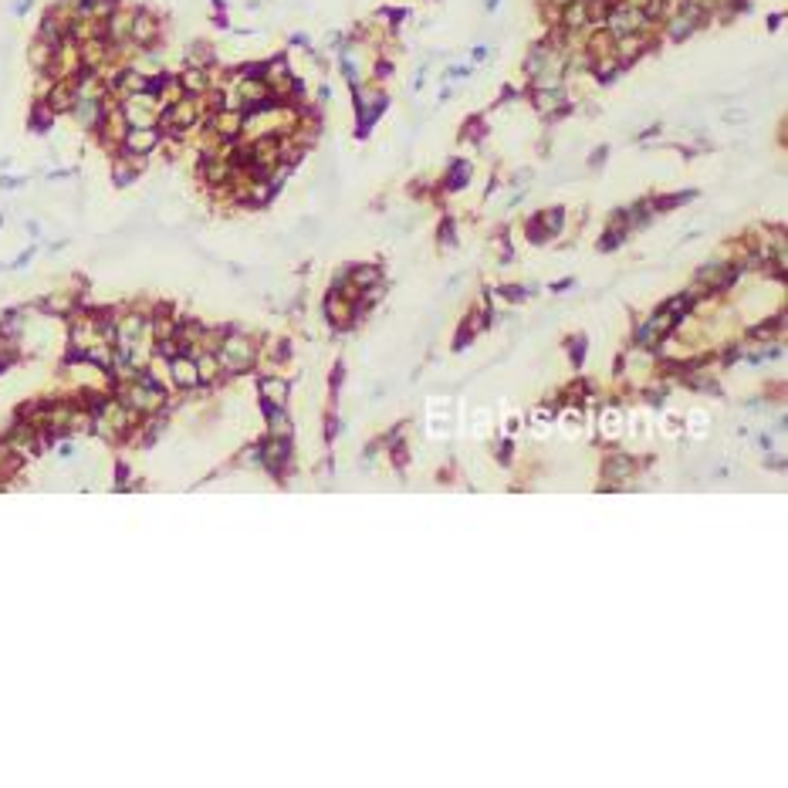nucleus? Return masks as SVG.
Instances as JSON below:
<instances>
[{
    "label": "nucleus",
    "mask_w": 788,
    "mask_h": 788,
    "mask_svg": "<svg viewBox=\"0 0 788 788\" xmlns=\"http://www.w3.org/2000/svg\"><path fill=\"white\" fill-rule=\"evenodd\" d=\"M213 61V51L206 47V44H193L190 47V65H197V68H206Z\"/></svg>",
    "instance_id": "f704fd0d"
},
{
    "label": "nucleus",
    "mask_w": 788,
    "mask_h": 788,
    "mask_svg": "<svg viewBox=\"0 0 788 788\" xmlns=\"http://www.w3.org/2000/svg\"><path fill=\"white\" fill-rule=\"evenodd\" d=\"M288 460H291V440H284V436H268V440L261 443V464H264L271 473H281V467H288Z\"/></svg>",
    "instance_id": "39448f33"
},
{
    "label": "nucleus",
    "mask_w": 788,
    "mask_h": 788,
    "mask_svg": "<svg viewBox=\"0 0 788 788\" xmlns=\"http://www.w3.org/2000/svg\"><path fill=\"white\" fill-rule=\"evenodd\" d=\"M345 281L355 284V288H359V295H362L365 288H372V284H379V281H383V271H379L376 264H352V268H345Z\"/></svg>",
    "instance_id": "f3484780"
},
{
    "label": "nucleus",
    "mask_w": 788,
    "mask_h": 788,
    "mask_svg": "<svg viewBox=\"0 0 788 788\" xmlns=\"http://www.w3.org/2000/svg\"><path fill=\"white\" fill-rule=\"evenodd\" d=\"M440 244H454V224L450 220L440 227Z\"/></svg>",
    "instance_id": "79ce46f5"
},
{
    "label": "nucleus",
    "mask_w": 788,
    "mask_h": 788,
    "mask_svg": "<svg viewBox=\"0 0 788 788\" xmlns=\"http://www.w3.org/2000/svg\"><path fill=\"white\" fill-rule=\"evenodd\" d=\"M132 17H136V10H122V7H116V10L109 14V21H105V41H109V44H122V41H129Z\"/></svg>",
    "instance_id": "ddd939ff"
},
{
    "label": "nucleus",
    "mask_w": 788,
    "mask_h": 788,
    "mask_svg": "<svg viewBox=\"0 0 788 788\" xmlns=\"http://www.w3.org/2000/svg\"><path fill=\"white\" fill-rule=\"evenodd\" d=\"M261 399H264V406H284V399H288V383L277 379V376H264V379H261Z\"/></svg>",
    "instance_id": "412c9836"
},
{
    "label": "nucleus",
    "mask_w": 788,
    "mask_h": 788,
    "mask_svg": "<svg viewBox=\"0 0 788 788\" xmlns=\"http://www.w3.org/2000/svg\"><path fill=\"white\" fill-rule=\"evenodd\" d=\"M28 10H31V0H17V3H14V14H17V17L28 14Z\"/></svg>",
    "instance_id": "c03bdc74"
},
{
    "label": "nucleus",
    "mask_w": 788,
    "mask_h": 788,
    "mask_svg": "<svg viewBox=\"0 0 788 788\" xmlns=\"http://www.w3.org/2000/svg\"><path fill=\"white\" fill-rule=\"evenodd\" d=\"M355 105H359V132H362L386 109V92H379V88H359L355 85Z\"/></svg>",
    "instance_id": "7ed1b4c3"
},
{
    "label": "nucleus",
    "mask_w": 788,
    "mask_h": 788,
    "mask_svg": "<svg viewBox=\"0 0 788 788\" xmlns=\"http://www.w3.org/2000/svg\"><path fill=\"white\" fill-rule=\"evenodd\" d=\"M197 372H200V383H213L224 369H220V359L217 352H200L197 355Z\"/></svg>",
    "instance_id": "393cba45"
},
{
    "label": "nucleus",
    "mask_w": 788,
    "mask_h": 788,
    "mask_svg": "<svg viewBox=\"0 0 788 788\" xmlns=\"http://www.w3.org/2000/svg\"><path fill=\"white\" fill-rule=\"evenodd\" d=\"M156 146H159V129H156V125H146V129H129V132L122 136V153H132V156H149Z\"/></svg>",
    "instance_id": "20e7f679"
},
{
    "label": "nucleus",
    "mask_w": 788,
    "mask_h": 788,
    "mask_svg": "<svg viewBox=\"0 0 788 788\" xmlns=\"http://www.w3.org/2000/svg\"><path fill=\"white\" fill-rule=\"evenodd\" d=\"M630 436L636 443H646V440L653 436V420H650L646 413H632L630 416Z\"/></svg>",
    "instance_id": "cd10ccee"
},
{
    "label": "nucleus",
    "mask_w": 788,
    "mask_h": 788,
    "mask_svg": "<svg viewBox=\"0 0 788 788\" xmlns=\"http://www.w3.org/2000/svg\"><path fill=\"white\" fill-rule=\"evenodd\" d=\"M169 379H173V386H180V390H197L200 386L197 359H190L187 352L173 355V359H169Z\"/></svg>",
    "instance_id": "423d86ee"
},
{
    "label": "nucleus",
    "mask_w": 788,
    "mask_h": 788,
    "mask_svg": "<svg viewBox=\"0 0 788 788\" xmlns=\"http://www.w3.org/2000/svg\"><path fill=\"white\" fill-rule=\"evenodd\" d=\"M72 116L78 118L81 129H98V125H102V116H105V102H102V98H75Z\"/></svg>",
    "instance_id": "9b49d317"
},
{
    "label": "nucleus",
    "mask_w": 788,
    "mask_h": 788,
    "mask_svg": "<svg viewBox=\"0 0 788 788\" xmlns=\"http://www.w3.org/2000/svg\"><path fill=\"white\" fill-rule=\"evenodd\" d=\"M217 359H220L224 372H244V369L254 365V342L247 335H224V342L217 349Z\"/></svg>",
    "instance_id": "f257e3e1"
},
{
    "label": "nucleus",
    "mask_w": 788,
    "mask_h": 788,
    "mask_svg": "<svg viewBox=\"0 0 788 788\" xmlns=\"http://www.w3.org/2000/svg\"><path fill=\"white\" fill-rule=\"evenodd\" d=\"M75 98H78V92H75V81H72V78H58L51 88H47V109H51L54 116L72 112Z\"/></svg>",
    "instance_id": "6e6552de"
},
{
    "label": "nucleus",
    "mask_w": 788,
    "mask_h": 788,
    "mask_svg": "<svg viewBox=\"0 0 788 788\" xmlns=\"http://www.w3.org/2000/svg\"><path fill=\"white\" fill-rule=\"evenodd\" d=\"M51 58H54V47H51L47 41L38 38L31 44V65H34L38 72H47V68H51Z\"/></svg>",
    "instance_id": "c756f323"
},
{
    "label": "nucleus",
    "mask_w": 788,
    "mask_h": 788,
    "mask_svg": "<svg viewBox=\"0 0 788 788\" xmlns=\"http://www.w3.org/2000/svg\"><path fill=\"white\" fill-rule=\"evenodd\" d=\"M450 430V403L447 399H434L430 403V434L440 436Z\"/></svg>",
    "instance_id": "5701e85b"
},
{
    "label": "nucleus",
    "mask_w": 788,
    "mask_h": 788,
    "mask_svg": "<svg viewBox=\"0 0 788 788\" xmlns=\"http://www.w3.org/2000/svg\"><path fill=\"white\" fill-rule=\"evenodd\" d=\"M606 31L613 34V38H623V34H636V31H650V24L653 21H646L643 17V10H636V7H626L623 0L619 3H613L609 7V14H606Z\"/></svg>",
    "instance_id": "f03ea898"
},
{
    "label": "nucleus",
    "mask_w": 788,
    "mask_h": 788,
    "mask_svg": "<svg viewBox=\"0 0 788 788\" xmlns=\"http://www.w3.org/2000/svg\"><path fill=\"white\" fill-rule=\"evenodd\" d=\"M683 434L694 436V440H704L710 434V413L704 406H694L687 416H683Z\"/></svg>",
    "instance_id": "6ab92c4d"
},
{
    "label": "nucleus",
    "mask_w": 788,
    "mask_h": 788,
    "mask_svg": "<svg viewBox=\"0 0 788 788\" xmlns=\"http://www.w3.org/2000/svg\"><path fill=\"white\" fill-rule=\"evenodd\" d=\"M538 224L545 227V234H549V237L562 234V227H565V210H562V206H555V210H542V213H538Z\"/></svg>",
    "instance_id": "c85d7f7f"
},
{
    "label": "nucleus",
    "mask_w": 788,
    "mask_h": 788,
    "mask_svg": "<svg viewBox=\"0 0 788 788\" xmlns=\"http://www.w3.org/2000/svg\"><path fill=\"white\" fill-rule=\"evenodd\" d=\"M558 14H562V28H565V31L589 28V17H586V0H568Z\"/></svg>",
    "instance_id": "aec40b11"
},
{
    "label": "nucleus",
    "mask_w": 788,
    "mask_h": 788,
    "mask_svg": "<svg viewBox=\"0 0 788 788\" xmlns=\"http://www.w3.org/2000/svg\"><path fill=\"white\" fill-rule=\"evenodd\" d=\"M660 430L667 436H683V416L680 413H663V420H660Z\"/></svg>",
    "instance_id": "473e14b6"
},
{
    "label": "nucleus",
    "mask_w": 788,
    "mask_h": 788,
    "mask_svg": "<svg viewBox=\"0 0 788 788\" xmlns=\"http://www.w3.org/2000/svg\"><path fill=\"white\" fill-rule=\"evenodd\" d=\"M636 473V460H632L630 454H609L606 457V464H602V477H606V484H623L626 477H632Z\"/></svg>",
    "instance_id": "f8f14e48"
},
{
    "label": "nucleus",
    "mask_w": 788,
    "mask_h": 788,
    "mask_svg": "<svg viewBox=\"0 0 788 788\" xmlns=\"http://www.w3.org/2000/svg\"><path fill=\"white\" fill-rule=\"evenodd\" d=\"M51 118H54V112L47 109V102H41L38 109H34V118H31V125H34V129H47V125H51Z\"/></svg>",
    "instance_id": "c9c22d12"
},
{
    "label": "nucleus",
    "mask_w": 788,
    "mask_h": 788,
    "mask_svg": "<svg viewBox=\"0 0 788 788\" xmlns=\"http://www.w3.org/2000/svg\"><path fill=\"white\" fill-rule=\"evenodd\" d=\"M325 312H328V321L335 325V328H349L355 321V301H349L345 295H339V291H332L328 295V301H325Z\"/></svg>",
    "instance_id": "9d476101"
},
{
    "label": "nucleus",
    "mask_w": 788,
    "mask_h": 788,
    "mask_svg": "<svg viewBox=\"0 0 788 788\" xmlns=\"http://www.w3.org/2000/svg\"><path fill=\"white\" fill-rule=\"evenodd\" d=\"M0 369H3V362H0Z\"/></svg>",
    "instance_id": "09e8293b"
},
{
    "label": "nucleus",
    "mask_w": 788,
    "mask_h": 788,
    "mask_svg": "<svg viewBox=\"0 0 788 788\" xmlns=\"http://www.w3.org/2000/svg\"><path fill=\"white\" fill-rule=\"evenodd\" d=\"M531 102L542 116H562L568 105H565V92L562 88H535L531 92Z\"/></svg>",
    "instance_id": "4468645a"
},
{
    "label": "nucleus",
    "mask_w": 788,
    "mask_h": 788,
    "mask_svg": "<svg viewBox=\"0 0 788 788\" xmlns=\"http://www.w3.org/2000/svg\"><path fill=\"white\" fill-rule=\"evenodd\" d=\"M498 7V0H487V10H494Z\"/></svg>",
    "instance_id": "de8ad7c7"
},
{
    "label": "nucleus",
    "mask_w": 788,
    "mask_h": 788,
    "mask_svg": "<svg viewBox=\"0 0 788 788\" xmlns=\"http://www.w3.org/2000/svg\"><path fill=\"white\" fill-rule=\"evenodd\" d=\"M264 409H268V436L291 440V420L281 413V406H264Z\"/></svg>",
    "instance_id": "b1692460"
},
{
    "label": "nucleus",
    "mask_w": 788,
    "mask_h": 788,
    "mask_svg": "<svg viewBox=\"0 0 788 788\" xmlns=\"http://www.w3.org/2000/svg\"><path fill=\"white\" fill-rule=\"evenodd\" d=\"M555 423H558V430L568 436V440H575V436H582V430H586V413H582V406H568V409H562L555 416Z\"/></svg>",
    "instance_id": "dca6fc26"
},
{
    "label": "nucleus",
    "mask_w": 788,
    "mask_h": 788,
    "mask_svg": "<svg viewBox=\"0 0 788 788\" xmlns=\"http://www.w3.org/2000/svg\"><path fill=\"white\" fill-rule=\"evenodd\" d=\"M146 328H149V321L142 315H125L122 321L116 325V332H118V339H122V345H136L142 335H146Z\"/></svg>",
    "instance_id": "a211bd4d"
},
{
    "label": "nucleus",
    "mask_w": 788,
    "mask_h": 788,
    "mask_svg": "<svg viewBox=\"0 0 788 788\" xmlns=\"http://www.w3.org/2000/svg\"><path fill=\"white\" fill-rule=\"evenodd\" d=\"M626 430V413L619 406H602L599 409V434L606 440H619Z\"/></svg>",
    "instance_id": "2eb2a0df"
},
{
    "label": "nucleus",
    "mask_w": 788,
    "mask_h": 788,
    "mask_svg": "<svg viewBox=\"0 0 788 788\" xmlns=\"http://www.w3.org/2000/svg\"><path fill=\"white\" fill-rule=\"evenodd\" d=\"M44 305H47V312H61V315L72 312V298H65V295H54V298H47Z\"/></svg>",
    "instance_id": "4c0bfd02"
},
{
    "label": "nucleus",
    "mask_w": 788,
    "mask_h": 788,
    "mask_svg": "<svg viewBox=\"0 0 788 788\" xmlns=\"http://www.w3.org/2000/svg\"><path fill=\"white\" fill-rule=\"evenodd\" d=\"M491 427H494V416H491L487 409H477L471 416V434L477 436V440H487V436H491Z\"/></svg>",
    "instance_id": "7c9ffc66"
},
{
    "label": "nucleus",
    "mask_w": 788,
    "mask_h": 788,
    "mask_svg": "<svg viewBox=\"0 0 788 788\" xmlns=\"http://www.w3.org/2000/svg\"><path fill=\"white\" fill-rule=\"evenodd\" d=\"M568 355H572V362H582V355H586V335L568 339Z\"/></svg>",
    "instance_id": "58836bf2"
},
{
    "label": "nucleus",
    "mask_w": 788,
    "mask_h": 788,
    "mask_svg": "<svg viewBox=\"0 0 788 788\" xmlns=\"http://www.w3.org/2000/svg\"><path fill=\"white\" fill-rule=\"evenodd\" d=\"M21 183H24V180H10V176L0 180V187H7V190H14V187H21Z\"/></svg>",
    "instance_id": "a18cd8bd"
},
{
    "label": "nucleus",
    "mask_w": 788,
    "mask_h": 788,
    "mask_svg": "<svg viewBox=\"0 0 788 788\" xmlns=\"http://www.w3.org/2000/svg\"><path fill=\"white\" fill-rule=\"evenodd\" d=\"M467 183H471V162H454L447 180H443V187L447 190H464Z\"/></svg>",
    "instance_id": "bb28decb"
},
{
    "label": "nucleus",
    "mask_w": 788,
    "mask_h": 788,
    "mask_svg": "<svg viewBox=\"0 0 788 788\" xmlns=\"http://www.w3.org/2000/svg\"><path fill=\"white\" fill-rule=\"evenodd\" d=\"M613 34L602 28V31H595L589 38V44H586V51H589V58H606V54H613Z\"/></svg>",
    "instance_id": "a878e982"
},
{
    "label": "nucleus",
    "mask_w": 788,
    "mask_h": 788,
    "mask_svg": "<svg viewBox=\"0 0 788 788\" xmlns=\"http://www.w3.org/2000/svg\"><path fill=\"white\" fill-rule=\"evenodd\" d=\"M623 3H626V7H636V10H643L650 0H623Z\"/></svg>",
    "instance_id": "49530a36"
},
{
    "label": "nucleus",
    "mask_w": 788,
    "mask_h": 788,
    "mask_svg": "<svg viewBox=\"0 0 788 788\" xmlns=\"http://www.w3.org/2000/svg\"><path fill=\"white\" fill-rule=\"evenodd\" d=\"M518 427H521V420H518V413H508V416H504V430H508V434H514Z\"/></svg>",
    "instance_id": "37998d69"
},
{
    "label": "nucleus",
    "mask_w": 788,
    "mask_h": 788,
    "mask_svg": "<svg viewBox=\"0 0 788 788\" xmlns=\"http://www.w3.org/2000/svg\"><path fill=\"white\" fill-rule=\"evenodd\" d=\"M210 129H213V136L217 139H237L240 132H244V112L240 109H217L213 112V118H210Z\"/></svg>",
    "instance_id": "0eeeda50"
},
{
    "label": "nucleus",
    "mask_w": 788,
    "mask_h": 788,
    "mask_svg": "<svg viewBox=\"0 0 788 788\" xmlns=\"http://www.w3.org/2000/svg\"><path fill=\"white\" fill-rule=\"evenodd\" d=\"M528 423H531V430H535V434H538V436H545V434H549V430H552L555 416H552V413H549V409H545V406H538V409L531 413V420H528Z\"/></svg>",
    "instance_id": "2f4dec72"
},
{
    "label": "nucleus",
    "mask_w": 788,
    "mask_h": 788,
    "mask_svg": "<svg viewBox=\"0 0 788 788\" xmlns=\"http://www.w3.org/2000/svg\"><path fill=\"white\" fill-rule=\"evenodd\" d=\"M180 85H183V92L187 95H203L206 88H210V75H206V68H197V65H190L183 75H180Z\"/></svg>",
    "instance_id": "4be33fe9"
},
{
    "label": "nucleus",
    "mask_w": 788,
    "mask_h": 788,
    "mask_svg": "<svg viewBox=\"0 0 788 788\" xmlns=\"http://www.w3.org/2000/svg\"><path fill=\"white\" fill-rule=\"evenodd\" d=\"M643 399L657 406V403H663V399H667V390H663V386H650V390L643 393Z\"/></svg>",
    "instance_id": "ea45409f"
},
{
    "label": "nucleus",
    "mask_w": 788,
    "mask_h": 788,
    "mask_svg": "<svg viewBox=\"0 0 788 788\" xmlns=\"http://www.w3.org/2000/svg\"><path fill=\"white\" fill-rule=\"evenodd\" d=\"M690 305H694V301H690L687 295H677V298H670V301H667L663 308H667V312H670V315L677 318V321H680V318H683L687 312H690Z\"/></svg>",
    "instance_id": "72a5a7b5"
},
{
    "label": "nucleus",
    "mask_w": 788,
    "mask_h": 788,
    "mask_svg": "<svg viewBox=\"0 0 788 788\" xmlns=\"http://www.w3.org/2000/svg\"><path fill=\"white\" fill-rule=\"evenodd\" d=\"M606 156H609V149H606V146H599V149H595V153L589 156V166H592V169H599V166H602V159H606Z\"/></svg>",
    "instance_id": "a19ab883"
},
{
    "label": "nucleus",
    "mask_w": 788,
    "mask_h": 788,
    "mask_svg": "<svg viewBox=\"0 0 788 788\" xmlns=\"http://www.w3.org/2000/svg\"><path fill=\"white\" fill-rule=\"evenodd\" d=\"M524 231H528V237H531V240H535V244H545V240H552V237L545 234V227H542V224H538V217H531V220H528V227H524Z\"/></svg>",
    "instance_id": "e433bc0d"
},
{
    "label": "nucleus",
    "mask_w": 788,
    "mask_h": 788,
    "mask_svg": "<svg viewBox=\"0 0 788 788\" xmlns=\"http://www.w3.org/2000/svg\"><path fill=\"white\" fill-rule=\"evenodd\" d=\"M156 38H159V21L149 14V10H136L129 41H136L139 47H149V44H156Z\"/></svg>",
    "instance_id": "1a4fd4ad"
}]
</instances>
